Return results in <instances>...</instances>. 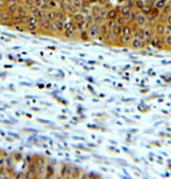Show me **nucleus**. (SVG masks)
<instances>
[{
  "label": "nucleus",
  "instance_id": "nucleus-40",
  "mask_svg": "<svg viewBox=\"0 0 171 179\" xmlns=\"http://www.w3.org/2000/svg\"><path fill=\"white\" fill-rule=\"evenodd\" d=\"M8 58H9L10 60H14V57H13L12 55H9V56H8Z\"/></svg>",
  "mask_w": 171,
  "mask_h": 179
},
{
  "label": "nucleus",
  "instance_id": "nucleus-44",
  "mask_svg": "<svg viewBox=\"0 0 171 179\" xmlns=\"http://www.w3.org/2000/svg\"><path fill=\"white\" fill-rule=\"evenodd\" d=\"M7 141H8V142H11V143L13 142V140H12V139H10V137H7Z\"/></svg>",
  "mask_w": 171,
  "mask_h": 179
},
{
  "label": "nucleus",
  "instance_id": "nucleus-18",
  "mask_svg": "<svg viewBox=\"0 0 171 179\" xmlns=\"http://www.w3.org/2000/svg\"><path fill=\"white\" fill-rule=\"evenodd\" d=\"M165 6H166L165 0H155V2H154V7L157 8L158 10H163Z\"/></svg>",
  "mask_w": 171,
  "mask_h": 179
},
{
  "label": "nucleus",
  "instance_id": "nucleus-32",
  "mask_svg": "<svg viewBox=\"0 0 171 179\" xmlns=\"http://www.w3.org/2000/svg\"><path fill=\"white\" fill-rule=\"evenodd\" d=\"M39 122H42V123H46V125H51V121L49 120H43V119H38Z\"/></svg>",
  "mask_w": 171,
  "mask_h": 179
},
{
  "label": "nucleus",
  "instance_id": "nucleus-20",
  "mask_svg": "<svg viewBox=\"0 0 171 179\" xmlns=\"http://www.w3.org/2000/svg\"><path fill=\"white\" fill-rule=\"evenodd\" d=\"M137 13L138 12H133L132 11V13H131V15L126 18V20L129 23V24H133L134 22H136V17H137Z\"/></svg>",
  "mask_w": 171,
  "mask_h": 179
},
{
  "label": "nucleus",
  "instance_id": "nucleus-31",
  "mask_svg": "<svg viewBox=\"0 0 171 179\" xmlns=\"http://www.w3.org/2000/svg\"><path fill=\"white\" fill-rule=\"evenodd\" d=\"M14 160L20 161V160H22V155H20L19 152H15V153H14Z\"/></svg>",
  "mask_w": 171,
  "mask_h": 179
},
{
  "label": "nucleus",
  "instance_id": "nucleus-30",
  "mask_svg": "<svg viewBox=\"0 0 171 179\" xmlns=\"http://www.w3.org/2000/svg\"><path fill=\"white\" fill-rule=\"evenodd\" d=\"M165 33L166 35H171V25H167L165 27Z\"/></svg>",
  "mask_w": 171,
  "mask_h": 179
},
{
  "label": "nucleus",
  "instance_id": "nucleus-22",
  "mask_svg": "<svg viewBox=\"0 0 171 179\" xmlns=\"http://www.w3.org/2000/svg\"><path fill=\"white\" fill-rule=\"evenodd\" d=\"M93 19H94V23H95V24H98V25H101L103 22H104V19H103V17L101 16V14H95V15H93Z\"/></svg>",
  "mask_w": 171,
  "mask_h": 179
},
{
  "label": "nucleus",
  "instance_id": "nucleus-36",
  "mask_svg": "<svg viewBox=\"0 0 171 179\" xmlns=\"http://www.w3.org/2000/svg\"><path fill=\"white\" fill-rule=\"evenodd\" d=\"M4 161H6V159H4V158H0V166H3Z\"/></svg>",
  "mask_w": 171,
  "mask_h": 179
},
{
  "label": "nucleus",
  "instance_id": "nucleus-33",
  "mask_svg": "<svg viewBox=\"0 0 171 179\" xmlns=\"http://www.w3.org/2000/svg\"><path fill=\"white\" fill-rule=\"evenodd\" d=\"M166 23H167V25H171V14H168V15H167V19H166Z\"/></svg>",
  "mask_w": 171,
  "mask_h": 179
},
{
  "label": "nucleus",
  "instance_id": "nucleus-35",
  "mask_svg": "<svg viewBox=\"0 0 171 179\" xmlns=\"http://www.w3.org/2000/svg\"><path fill=\"white\" fill-rule=\"evenodd\" d=\"M9 134H10V135H12V136H14L15 139H18V140L20 139V136H19V135H17L16 133H14V132H9Z\"/></svg>",
  "mask_w": 171,
  "mask_h": 179
},
{
  "label": "nucleus",
  "instance_id": "nucleus-1",
  "mask_svg": "<svg viewBox=\"0 0 171 179\" xmlns=\"http://www.w3.org/2000/svg\"><path fill=\"white\" fill-rule=\"evenodd\" d=\"M100 33H101V29H100V25H98V24L93 23L89 27V29H88V34H89L90 40L96 39Z\"/></svg>",
  "mask_w": 171,
  "mask_h": 179
},
{
  "label": "nucleus",
  "instance_id": "nucleus-11",
  "mask_svg": "<svg viewBox=\"0 0 171 179\" xmlns=\"http://www.w3.org/2000/svg\"><path fill=\"white\" fill-rule=\"evenodd\" d=\"M100 29H101V33L105 34V35H108V33H109V31H110L109 28H108V26H107V23H104V22L100 25Z\"/></svg>",
  "mask_w": 171,
  "mask_h": 179
},
{
  "label": "nucleus",
  "instance_id": "nucleus-25",
  "mask_svg": "<svg viewBox=\"0 0 171 179\" xmlns=\"http://www.w3.org/2000/svg\"><path fill=\"white\" fill-rule=\"evenodd\" d=\"M107 26H108V28H109V30H111L113 27L116 26L115 19H107Z\"/></svg>",
  "mask_w": 171,
  "mask_h": 179
},
{
  "label": "nucleus",
  "instance_id": "nucleus-4",
  "mask_svg": "<svg viewBox=\"0 0 171 179\" xmlns=\"http://www.w3.org/2000/svg\"><path fill=\"white\" fill-rule=\"evenodd\" d=\"M131 45H132L133 48H142V47L146 46V45H144L143 40L138 39V38H135V37L131 41Z\"/></svg>",
  "mask_w": 171,
  "mask_h": 179
},
{
  "label": "nucleus",
  "instance_id": "nucleus-14",
  "mask_svg": "<svg viewBox=\"0 0 171 179\" xmlns=\"http://www.w3.org/2000/svg\"><path fill=\"white\" fill-rule=\"evenodd\" d=\"M120 40V45H127L128 43H131V35H122V37L119 39Z\"/></svg>",
  "mask_w": 171,
  "mask_h": 179
},
{
  "label": "nucleus",
  "instance_id": "nucleus-3",
  "mask_svg": "<svg viewBox=\"0 0 171 179\" xmlns=\"http://www.w3.org/2000/svg\"><path fill=\"white\" fill-rule=\"evenodd\" d=\"M72 170H73V167L70 166V165H66V164L62 165V167H61V176H62V178H71Z\"/></svg>",
  "mask_w": 171,
  "mask_h": 179
},
{
  "label": "nucleus",
  "instance_id": "nucleus-5",
  "mask_svg": "<svg viewBox=\"0 0 171 179\" xmlns=\"http://www.w3.org/2000/svg\"><path fill=\"white\" fill-rule=\"evenodd\" d=\"M165 24L162 23V22H158L156 23V25H155V29L154 31L155 33H156V35H158V37H162V35L165 34Z\"/></svg>",
  "mask_w": 171,
  "mask_h": 179
},
{
  "label": "nucleus",
  "instance_id": "nucleus-7",
  "mask_svg": "<svg viewBox=\"0 0 171 179\" xmlns=\"http://www.w3.org/2000/svg\"><path fill=\"white\" fill-rule=\"evenodd\" d=\"M46 174H45V178H51L55 174V166L53 164H47L46 166Z\"/></svg>",
  "mask_w": 171,
  "mask_h": 179
},
{
  "label": "nucleus",
  "instance_id": "nucleus-46",
  "mask_svg": "<svg viewBox=\"0 0 171 179\" xmlns=\"http://www.w3.org/2000/svg\"><path fill=\"white\" fill-rule=\"evenodd\" d=\"M32 111H39L38 107H32Z\"/></svg>",
  "mask_w": 171,
  "mask_h": 179
},
{
  "label": "nucleus",
  "instance_id": "nucleus-16",
  "mask_svg": "<svg viewBox=\"0 0 171 179\" xmlns=\"http://www.w3.org/2000/svg\"><path fill=\"white\" fill-rule=\"evenodd\" d=\"M55 22H56V25H57V28H58L59 35H60L64 31V22H62V20H55Z\"/></svg>",
  "mask_w": 171,
  "mask_h": 179
},
{
  "label": "nucleus",
  "instance_id": "nucleus-6",
  "mask_svg": "<svg viewBox=\"0 0 171 179\" xmlns=\"http://www.w3.org/2000/svg\"><path fill=\"white\" fill-rule=\"evenodd\" d=\"M134 32V37L135 38H138V39H141V40H144V31H143V28L142 27H137L135 30H133Z\"/></svg>",
  "mask_w": 171,
  "mask_h": 179
},
{
  "label": "nucleus",
  "instance_id": "nucleus-29",
  "mask_svg": "<svg viewBox=\"0 0 171 179\" xmlns=\"http://www.w3.org/2000/svg\"><path fill=\"white\" fill-rule=\"evenodd\" d=\"M135 6H136L138 9H140V10H141L144 4H143V2L141 1V0H136V1H135Z\"/></svg>",
  "mask_w": 171,
  "mask_h": 179
},
{
  "label": "nucleus",
  "instance_id": "nucleus-48",
  "mask_svg": "<svg viewBox=\"0 0 171 179\" xmlns=\"http://www.w3.org/2000/svg\"><path fill=\"white\" fill-rule=\"evenodd\" d=\"M0 111H2V112H3V111H4V108H3V107H0Z\"/></svg>",
  "mask_w": 171,
  "mask_h": 179
},
{
  "label": "nucleus",
  "instance_id": "nucleus-38",
  "mask_svg": "<svg viewBox=\"0 0 171 179\" xmlns=\"http://www.w3.org/2000/svg\"><path fill=\"white\" fill-rule=\"evenodd\" d=\"M59 119H66V116H64V115H60V116H59Z\"/></svg>",
  "mask_w": 171,
  "mask_h": 179
},
{
  "label": "nucleus",
  "instance_id": "nucleus-26",
  "mask_svg": "<svg viewBox=\"0 0 171 179\" xmlns=\"http://www.w3.org/2000/svg\"><path fill=\"white\" fill-rule=\"evenodd\" d=\"M167 15L168 14H165V13H160L158 15V18H159V22H162V23H166V19H167Z\"/></svg>",
  "mask_w": 171,
  "mask_h": 179
},
{
  "label": "nucleus",
  "instance_id": "nucleus-24",
  "mask_svg": "<svg viewBox=\"0 0 171 179\" xmlns=\"http://www.w3.org/2000/svg\"><path fill=\"white\" fill-rule=\"evenodd\" d=\"M150 14H152V15H154V16L158 17V15L160 14V10H158L157 8H155V7H152L151 8V13H150Z\"/></svg>",
  "mask_w": 171,
  "mask_h": 179
},
{
  "label": "nucleus",
  "instance_id": "nucleus-21",
  "mask_svg": "<svg viewBox=\"0 0 171 179\" xmlns=\"http://www.w3.org/2000/svg\"><path fill=\"white\" fill-rule=\"evenodd\" d=\"M79 38L82 41H89L90 38H89V34H88V30H86V31H80L79 32Z\"/></svg>",
  "mask_w": 171,
  "mask_h": 179
},
{
  "label": "nucleus",
  "instance_id": "nucleus-17",
  "mask_svg": "<svg viewBox=\"0 0 171 179\" xmlns=\"http://www.w3.org/2000/svg\"><path fill=\"white\" fill-rule=\"evenodd\" d=\"M80 176H81V171L78 167H73L72 174H71V178H79Z\"/></svg>",
  "mask_w": 171,
  "mask_h": 179
},
{
  "label": "nucleus",
  "instance_id": "nucleus-23",
  "mask_svg": "<svg viewBox=\"0 0 171 179\" xmlns=\"http://www.w3.org/2000/svg\"><path fill=\"white\" fill-rule=\"evenodd\" d=\"M151 8H152V6H143L142 9H141V12H142L143 14L148 15V14L151 13Z\"/></svg>",
  "mask_w": 171,
  "mask_h": 179
},
{
  "label": "nucleus",
  "instance_id": "nucleus-15",
  "mask_svg": "<svg viewBox=\"0 0 171 179\" xmlns=\"http://www.w3.org/2000/svg\"><path fill=\"white\" fill-rule=\"evenodd\" d=\"M34 162L37 163L38 166H41V165H45L46 160L43 156H37V157H34Z\"/></svg>",
  "mask_w": 171,
  "mask_h": 179
},
{
  "label": "nucleus",
  "instance_id": "nucleus-43",
  "mask_svg": "<svg viewBox=\"0 0 171 179\" xmlns=\"http://www.w3.org/2000/svg\"><path fill=\"white\" fill-rule=\"evenodd\" d=\"M0 135H2V136H6V133H4L3 131L0 130Z\"/></svg>",
  "mask_w": 171,
  "mask_h": 179
},
{
  "label": "nucleus",
  "instance_id": "nucleus-8",
  "mask_svg": "<svg viewBox=\"0 0 171 179\" xmlns=\"http://www.w3.org/2000/svg\"><path fill=\"white\" fill-rule=\"evenodd\" d=\"M132 13V9L127 7V6H123L121 9H120V14L122 15V16H124L125 18H127L129 15H131Z\"/></svg>",
  "mask_w": 171,
  "mask_h": 179
},
{
  "label": "nucleus",
  "instance_id": "nucleus-49",
  "mask_svg": "<svg viewBox=\"0 0 171 179\" xmlns=\"http://www.w3.org/2000/svg\"><path fill=\"white\" fill-rule=\"evenodd\" d=\"M119 1H123V0H119Z\"/></svg>",
  "mask_w": 171,
  "mask_h": 179
},
{
  "label": "nucleus",
  "instance_id": "nucleus-34",
  "mask_svg": "<svg viewBox=\"0 0 171 179\" xmlns=\"http://www.w3.org/2000/svg\"><path fill=\"white\" fill-rule=\"evenodd\" d=\"M32 161H34V157L33 156H27V162L29 163V162H32Z\"/></svg>",
  "mask_w": 171,
  "mask_h": 179
},
{
  "label": "nucleus",
  "instance_id": "nucleus-19",
  "mask_svg": "<svg viewBox=\"0 0 171 179\" xmlns=\"http://www.w3.org/2000/svg\"><path fill=\"white\" fill-rule=\"evenodd\" d=\"M110 31H112L113 33L117 34L118 37H119V35H121V32H122V26H120V25H117V24H116V26L113 27V28L110 30Z\"/></svg>",
  "mask_w": 171,
  "mask_h": 179
},
{
  "label": "nucleus",
  "instance_id": "nucleus-27",
  "mask_svg": "<svg viewBox=\"0 0 171 179\" xmlns=\"http://www.w3.org/2000/svg\"><path fill=\"white\" fill-rule=\"evenodd\" d=\"M164 42H165V45H168V46L171 47V35H166L164 39Z\"/></svg>",
  "mask_w": 171,
  "mask_h": 179
},
{
  "label": "nucleus",
  "instance_id": "nucleus-41",
  "mask_svg": "<svg viewBox=\"0 0 171 179\" xmlns=\"http://www.w3.org/2000/svg\"><path fill=\"white\" fill-rule=\"evenodd\" d=\"M74 139H75V140H80V141H84V139H82V137H77V136H74Z\"/></svg>",
  "mask_w": 171,
  "mask_h": 179
},
{
  "label": "nucleus",
  "instance_id": "nucleus-50",
  "mask_svg": "<svg viewBox=\"0 0 171 179\" xmlns=\"http://www.w3.org/2000/svg\"><path fill=\"white\" fill-rule=\"evenodd\" d=\"M165 1H166V2H167V1H168V0H165Z\"/></svg>",
  "mask_w": 171,
  "mask_h": 179
},
{
  "label": "nucleus",
  "instance_id": "nucleus-37",
  "mask_svg": "<svg viewBox=\"0 0 171 179\" xmlns=\"http://www.w3.org/2000/svg\"><path fill=\"white\" fill-rule=\"evenodd\" d=\"M2 122H3V123H7V125H11V126H12V122H11V121H8V120H3Z\"/></svg>",
  "mask_w": 171,
  "mask_h": 179
},
{
  "label": "nucleus",
  "instance_id": "nucleus-45",
  "mask_svg": "<svg viewBox=\"0 0 171 179\" xmlns=\"http://www.w3.org/2000/svg\"><path fill=\"white\" fill-rule=\"evenodd\" d=\"M47 48H48V49H54V50H55V46H48Z\"/></svg>",
  "mask_w": 171,
  "mask_h": 179
},
{
  "label": "nucleus",
  "instance_id": "nucleus-47",
  "mask_svg": "<svg viewBox=\"0 0 171 179\" xmlns=\"http://www.w3.org/2000/svg\"><path fill=\"white\" fill-rule=\"evenodd\" d=\"M6 68H12V65H10V64H7V65H6Z\"/></svg>",
  "mask_w": 171,
  "mask_h": 179
},
{
  "label": "nucleus",
  "instance_id": "nucleus-28",
  "mask_svg": "<svg viewBox=\"0 0 171 179\" xmlns=\"http://www.w3.org/2000/svg\"><path fill=\"white\" fill-rule=\"evenodd\" d=\"M162 11H163V13H165V14H170V12H171V6H170V4H168V6L166 4Z\"/></svg>",
  "mask_w": 171,
  "mask_h": 179
},
{
  "label": "nucleus",
  "instance_id": "nucleus-2",
  "mask_svg": "<svg viewBox=\"0 0 171 179\" xmlns=\"http://www.w3.org/2000/svg\"><path fill=\"white\" fill-rule=\"evenodd\" d=\"M136 23L139 27H146L148 25V19H147V15L143 14L142 12H138L137 13V17H136Z\"/></svg>",
  "mask_w": 171,
  "mask_h": 179
},
{
  "label": "nucleus",
  "instance_id": "nucleus-39",
  "mask_svg": "<svg viewBox=\"0 0 171 179\" xmlns=\"http://www.w3.org/2000/svg\"><path fill=\"white\" fill-rule=\"evenodd\" d=\"M26 131H29V132H37V130H33V129H26Z\"/></svg>",
  "mask_w": 171,
  "mask_h": 179
},
{
  "label": "nucleus",
  "instance_id": "nucleus-42",
  "mask_svg": "<svg viewBox=\"0 0 171 179\" xmlns=\"http://www.w3.org/2000/svg\"><path fill=\"white\" fill-rule=\"evenodd\" d=\"M26 98H27V99H34L35 97H32V95H27V97H26Z\"/></svg>",
  "mask_w": 171,
  "mask_h": 179
},
{
  "label": "nucleus",
  "instance_id": "nucleus-10",
  "mask_svg": "<svg viewBox=\"0 0 171 179\" xmlns=\"http://www.w3.org/2000/svg\"><path fill=\"white\" fill-rule=\"evenodd\" d=\"M118 15H119V13H118V10H116V9H112V8H111V9L108 10L107 19H116Z\"/></svg>",
  "mask_w": 171,
  "mask_h": 179
},
{
  "label": "nucleus",
  "instance_id": "nucleus-12",
  "mask_svg": "<svg viewBox=\"0 0 171 179\" xmlns=\"http://www.w3.org/2000/svg\"><path fill=\"white\" fill-rule=\"evenodd\" d=\"M115 22H116L117 25H120V26H124V25L126 24V18L124 17V16H122L121 14H119L118 16H117V18L115 19Z\"/></svg>",
  "mask_w": 171,
  "mask_h": 179
},
{
  "label": "nucleus",
  "instance_id": "nucleus-13",
  "mask_svg": "<svg viewBox=\"0 0 171 179\" xmlns=\"http://www.w3.org/2000/svg\"><path fill=\"white\" fill-rule=\"evenodd\" d=\"M132 32H133V30H132L131 27L128 26V25L125 24L124 26H122V32H121L122 35H131Z\"/></svg>",
  "mask_w": 171,
  "mask_h": 179
},
{
  "label": "nucleus",
  "instance_id": "nucleus-9",
  "mask_svg": "<svg viewBox=\"0 0 171 179\" xmlns=\"http://www.w3.org/2000/svg\"><path fill=\"white\" fill-rule=\"evenodd\" d=\"M143 31H144V37L148 38V39H151L153 35H154V30L151 26H148V27H143ZM144 38V39H146Z\"/></svg>",
  "mask_w": 171,
  "mask_h": 179
}]
</instances>
